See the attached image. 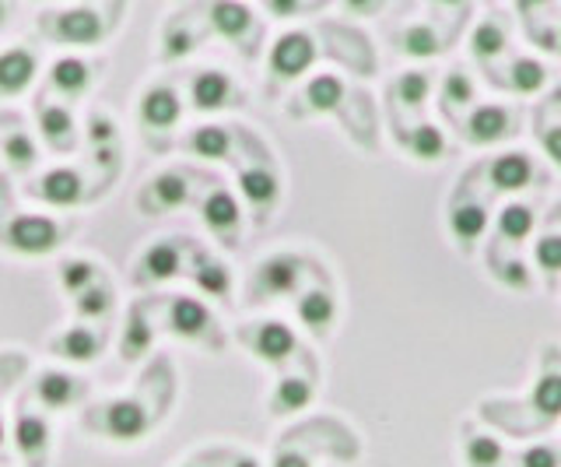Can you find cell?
Returning a JSON list of instances; mask_svg holds the SVG:
<instances>
[{"label": "cell", "instance_id": "obj_6", "mask_svg": "<svg viewBox=\"0 0 561 467\" xmlns=\"http://www.w3.org/2000/svg\"><path fill=\"white\" fill-rule=\"evenodd\" d=\"M204 19L207 29L215 36L228 39L245 60L256 57L260 49V25H256V14L250 4H236V0H215V4L204 8Z\"/></svg>", "mask_w": 561, "mask_h": 467}, {"label": "cell", "instance_id": "obj_48", "mask_svg": "<svg viewBox=\"0 0 561 467\" xmlns=\"http://www.w3.org/2000/svg\"><path fill=\"white\" fill-rule=\"evenodd\" d=\"M523 467H558V454L551 446H534L530 454L523 457Z\"/></svg>", "mask_w": 561, "mask_h": 467}, {"label": "cell", "instance_id": "obj_49", "mask_svg": "<svg viewBox=\"0 0 561 467\" xmlns=\"http://www.w3.org/2000/svg\"><path fill=\"white\" fill-rule=\"evenodd\" d=\"M543 151L551 155V159L561 166V127H554V130H548L543 134Z\"/></svg>", "mask_w": 561, "mask_h": 467}, {"label": "cell", "instance_id": "obj_55", "mask_svg": "<svg viewBox=\"0 0 561 467\" xmlns=\"http://www.w3.org/2000/svg\"><path fill=\"white\" fill-rule=\"evenodd\" d=\"M183 467H197V464H183Z\"/></svg>", "mask_w": 561, "mask_h": 467}, {"label": "cell", "instance_id": "obj_29", "mask_svg": "<svg viewBox=\"0 0 561 467\" xmlns=\"http://www.w3.org/2000/svg\"><path fill=\"white\" fill-rule=\"evenodd\" d=\"M0 155H4V162L14 176H28V172L39 166V145H35V137L25 127H11L0 137Z\"/></svg>", "mask_w": 561, "mask_h": 467}, {"label": "cell", "instance_id": "obj_26", "mask_svg": "<svg viewBox=\"0 0 561 467\" xmlns=\"http://www.w3.org/2000/svg\"><path fill=\"white\" fill-rule=\"evenodd\" d=\"M39 60H35L32 46H11L0 54V95H22L35 81Z\"/></svg>", "mask_w": 561, "mask_h": 467}, {"label": "cell", "instance_id": "obj_14", "mask_svg": "<svg viewBox=\"0 0 561 467\" xmlns=\"http://www.w3.org/2000/svg\"><path fill=\"white\" fill-rule=\"evenodd\" d=\"M35 127H39V137L46 141V148L53 155H70L78 151V116L70 106H64V102L49 99L46 92L35 99Z\"/></svg>", "mask_w": 561, "mask_h": 467}, {"label": "cell", "instance_id": "obj_33", "mask_svg": "<svg viewBox=\"0 0 561 467\" xmlns=\"http://www.w3.org/2000/svg\"><path fill=\"white\" fill-rule=\"evenodd\" d=\"M467 130H470V137L478 145H495L499 137L508 130V113L499 110V106H484V110H478V113L470 116Z\"/></svg>", "mask_w": 561, "mask_h": 467}, {"label": "cell", "instance_id": "obj_37", "mask_svg": "<svg viewBox=\"0 0 561 467\" xmlns=\"http://www.w3.org/2000/svg\"><path fill=\"white\" fill-rule=\"evenodd\" d=\"M499 229H502V236L516 239V243H519V239H526L534 229V212L526 204H508L502 212V218H499Z\"/></svg>", "mask_w": 561, "mask_h": 467}, {"label": "cell", "instance_id": "obj_19", "mask_svg": "<svg viewBox=\"0 0 561 467\" xmlns=\"http://www.w3.org/2000/svg\"><path fill=\"white\" fill-rule=\"evenodd\" d=\"M25 190L35 201L53 204V207H81L88 201L81 169H70V166H57V169L39 172V176H35Z\"/></svg>", "mask_w": 561, "mask_h": 467}, {"label": "cell", "instance_id": "obj_4", "mask_svg": "<svg viewBox=\"0 0 561 467\" xmlns=\"http://www.w3.org/2000/svg\"><path fill=\"white\" fill-rule=\"evenodd\" d=\"M197 250L193 239L183 236H165V239H154L151 247H145V253L137 257L134 264V282L140 288H151V285H165L172 278H180L190 267V257Z\"/></svg>", "mask_w": 561, "mask_h": 467}, {"label": "cell", "instance_id": "obj_47", "mask_svg": "<svg viewBox=\"0 0 561 467\" xmlns=\"http://www.w3.org/2000/svg\"><path fill=\"white\" fill-rule=\"evenodd\" d=\"M267 14L271 19H295V14H306V4H295V0H267Z\"/></svg>", "mask_w": 561, "mask_h": 467}, {"label": "cell", "instance_id": "obj_16", "mask_svg": "<svg viewBox=\"0 0 561 467\" xmlns=\"http://www.w3.org/2000/svg\"><path fill=\"white\" fill-rule=\"evenodd\" d=\"M316 60V39L309 32L295 29L277 36V43L271 46V60H267V84H280V81H295L298 75H306Z\"/></svg>", "mask_w": 561, "mask_h": 467}, {"label": "cell", "instance_id": "obj_36", "mask_svg": "<svg viewBox=\"0 0 561 467\" xmlns=\"http://www.w3.org/2000/svg\"><path fill=\"white\" fill-rule=\"evenodd\" d=\"M400 49H403L408 57H421V60H425V57H435L438 49H443V39L435 36V29H428V25H414V29H408V32L400 36Z\"/></svg>", "mask_w": 561, "mask_h": 467}, {"label": "cell", "instance_id": "obj_10", "mask_svg": "<svg viewBox=\"0 0 561 467\" xmlns=\"http://www.w3.org/2000/svg\"><path fill=\"white\" fill-rule=\"evenodd\" d=\"M239 344L250 355H256L260 362L285 373V362L298 352V338L288 323L280 320H260V323H242L236 331Z\"/></svg>", "mask_w": 561, "mask_h": 467}, {"label": "cell", "instance_id": "obj_45", "mask_svg": "<svg viewBox=\"0 0 561 467\" xmlns=\"http://www.w3.org/2000/svg\"><path fill=\"white\" fill-rule=\"evenodd\" d=\"M537 264L543 271H561V236H543L537 243Z\"/></svg>", "mask_w": 561, "mask_h": 467}, {"label": "cell", "instance_id": "obj_46", "mask_svg": "<svg viewBox=\"0 0 561 467\" xmlns=\"http://www.w3.org/2000/svg\"><path fill=\"white\" fill-rule=\"evenodd\" d=\"M499 278H502L505 285H513V288H526V285H530V274H526V264H519V261H508V264L499 271Z\"/></svg>", "mask_w": 561, "mask_h": 467}, {"label": "cell", "instance_id": "obj_30", "mask_svg": "<svg viewBox=\"0 0 561 467\" xmlns=\"http://www.w3.org/2000/svg\"><path fill=\"white\" fill-rule=\"evenodd\" d=\"M75 303V314L81 317V320H92V323H105L110 320V314H113V306H116V292H113V285L105 282V278H99L92 288H84L78 299H70Z\"/></svg>", "mask_w": 561, "mask_h": 467}, {"label": "cell", "instance_id": "obj_52", "mask_svg": "<svg viewBox=\"0 0 561 467\" xmlns=\"http://www.w3.org/2000/svg\"><path fill=\"white\" fill-rule=\"evenodd\" d=\"M232 467H260V460L250 457V454H239V457L232 460Z\"/></svg>", "mask_w": 561, "mask_h": 467}, {"label": "cell", "instance_id": "obj_9", "mask_svg": "<svg viewBox=\"0 0 561 467\" xmlns=\"http://www.w3.org/2000/svg\"><path fill=\"white\" fill-rule=\"evenodd\" d=\"M197 212L204 229L218 239V247L239 250L242 247V204L228 186H210L207 194L197 201Z\"/></svg>", "mask_w": 561, "mask_h": 467}, {"label": "cell", "instance_id": "obj_27", "mask_svg": "<svg viewBox=\"0 0 561 467\" xmlns=\"http://www.w3.org/2000/svg\"><path fill=\"white\" fill-rule=\"evenodd\" d=\"M201 43H204V32L193 29V14H175L162 32V54H158V60L180 64V60L193 57V49Z\"/></svg>", "mask_w": 561, "mask_h": 467}, {"label": "cell", "instance_id": "obj_8", "mask_svg": "<svg viewBox=\"0 0 561 467\" xmlns=\"http://www.w3.org/2000/svg\"><path fill=\"white\" fill-rule=\"evenodd\" d=\"M64 239H67L64 225L43 215H14L4 229H0V243L22 257H46L57 250Z\"/></svg>", "mask_w": 561, "mask_h": 467}, {"label": "cell", "instance_id": "obj_2", "mask_svg": "<svg viewBox=\"0 0 561 467\" xmlns=\"http://www.w3.org/2000/svg\"><path fill=\"white\" fill-rule=\"evenodd\" d=\"M165 408H151L145 397H113V401L92 405L84 411L81 425L92 432V436L113 440V443H137L145 440L154 429V422L162 419Z\"/></svg>", "mask_w": 561, "mask_h": 467}, {"label": "cell", "instance_id": "obj_31", "mask_svg": "<svg viewBox=\"0 0 561 467\" xmlns=\"http://www.w3.org/2000/svg\"><path fill=\"white\" fill-rule=\"evenodd\" d=\"M57 278H60L64 296L78 299L84 288H92L99 278H105V274L99 271V264L84 261V257H67V261H60V267H57Z\"/></svg>", "mask_w": 561, "mask_h": 467}, {"label": "cell", "instance_id": "obj_38", "mask_svg": "<svg viewBox=\"0 0 561 467\" xmlns=\"http://www.w3.org/2000/svg\"><path fill=\"white\" fill-rule=\"evenodd\" d=\"M534 405L543 419H558L561 414V373H548L537 384V394H534Z\"/></svg>", "mask_w": 561, "mask_h": 467}, {"label": "cell", "instance_id": "obj_7", "mask_svg": "<svg viewBox=\"0 0 561 467\" xmlns=\"http://www.w3.org/2000/svg\"><path fill=\"white\" fill-rule=\"evenodd\" d=\"M186 99L193 113H221V110H245V89L232 81V75L218 67H197L186 81Z\"/></svg>", "mask_w": 561, "mask_h": 467}, {"label": "cell", "instance_id": "obj_22", "mask_svg": "<svg viewBox=\"0 0 561 467\" xmlns=\"http://www.w3.org/2000/svg\"><path fill=\"white\" fill-rule=\"evenodd\" d=\"M236 141H239V134L221 127V124H197L193 130H186L180 148L186 155H193V159L228 162V159H236Z\"/></svg>", "mask_w": 561, "mask_h": 467}, {"label": "cell", "instance_id": "obj_1", "mask_svg": "<svg viewBox=\"0 0 561 467\" xmlns=\"http://www.w3.org/2000/svg\"><path fill=\"white\" fill-rule=\"evenodd\" d=\"M123 19V4L95 8H60V11H43L39 14V32L57 46H75V49H92L113 36V29Z\"/></svg>", "mask_w": 561, "mask_h": 467}, {"label": "cell", "instance_id": "obj_24", "mask_svg": "<svg viewBox=\"0 0 561 467\" xmlns=\"http://www.w3.org/2000/svg\"><path fill=\"white\" fill-rule=\"evenodd\" d=\"M312 379L309 376H298V373H280L277 384L267 397V414L271 419H285V414L302 411L306 405H312Z\"/></svg>", "mask_w": 561, "mask_h": 467}, {"label": "cell", "instance_id": "obj_42", "mask_svg": "<svg viewBox=\"0 0 561 467\" xmlns=\"http://www.w3.org/2000/svg\"><path fill=\"white\" fill-rule=\"evenodd\" d=\"M467 460L473 467H495L502 460V446L491 440V436H473L467 443Z\"/></svg>", "mask_w": 561, "mask_h": 467}, {"label": "cell", "instance_id": "obj_21", "mask_svg": "<svg viewBox=\"0 0 561 467\" xmlns=\"http://www.w3.org/2000/svg\"><path fill=\"white\" fill-rule=\"evenodd\" d=\"M158 338V323L148 317V303H134L127 309V320H123V334H119V358L127 366H137L140 358H148Z\"/></svg>", "mask_w": 561, "mask_h": 467}, {"label": "cell", "instance_id": "obj_5", "mask_svg": "<svg viewBox=\"0 0 561 467\" xmlns=\"http://www.w3.org/2000/svg\"><path fill=\"white\" fill-rule=\"evenodd\" d=\"M309 271V261L298 253H271L256 264L250 278V296L245 303H267V299H285L302 285V274Z\"/></svg>", "mask_w": 561, "mask_h": 467}, {"label": "cell", "instance_id": "obj_23", "mask_svg": "<svg viewBox=\"0 0 561 467\" xmlns=\"http://www.w3.org/2000/svg\"><path fill=\"white\" fill-rule=\"evenodd\" d=\"M186 278L193 282V288L204 292V296L218 299V303H232V271H228L218 257L204 253L201 247L190 257Z\"/></svg>", "mask_w": 561, "mask_h": 467}, {"label": "cell", "instance_id": "obj_39", "mask_svg": "<svg viewBox=\"0 0 561 467\" xmlns=\"http://www.w3.org/2000/svg\"><path fill=\"white\" fill-rule=\"evenodd\" d=\"M428 75H421V71H408V75H400L397 78V99L400 102H408V106H421L425 102V95H428Z\"/></svg>", "mask_w": 561, "mask_h": 467}, {"label": "cell", "instance_id": "obj_40", "mask_svg": "<svg viewBox=\"0 0 561 467\" xmlns=\"http://www.w3.org/2000/svg\"><path fill=\"white\" fill-rule=\"evenodd\" d=\"M470 46H473V54H478L481 60H491V57L502 54V49H505V36H502V29H499V25L484 22V25H478V32H473Z\"/></svg>", "mask_w": 561, "mask_h": 467}, {"label": "cell", "instance_id": "obj_25", "mask_svg": "<svg viewBox=\"0 0 561 467\" xmlns=\"http://www.w3.org/2000/svg\"><path fill=\"white\" fill-rule=\"evenodd\" d=\"M295 314H298V320H302L306 331H312L316 338H327V331L333 327V317H337V303H333L330 288L312 285V288L298 292Z\"/></svg>", "mask_w": 561, "mask_h": 467}, {"label": "cell", "instance_id": "obj_20", "mask_svg": "<svg viewBox=\"0 0 561 467\" xmlns=\"http://www.w3.org/2000/svg\"><path fill=\"white\" fill-rule=\"evenodd\" d=\"M49 355H57L64 362H75V366H88L105 352V323H75L67 331L53 334L46 344Z\"/></svg>", "mask_w": 561, "mask_h": 467}, {"label": "cell", "instance_id": "obj_44", "mask_svg": "<svg viewBox=\"0 0 561 467\" xmlns=\"http://www.w3.org/2000/svg\"><path fill=\"white\" fill-rule=\"evenodd\" d=\"M443 95H446V106L449 102H456V106H463V102H470L473 99V81L467 78V75H449L446 78V84H443Z\"/></svg>", "mask_w": 561, "mask_h": 467}, {"label": "cell", "instance_id": "obj_35", "mask_svg": "<svg viewBox=\"0 0 561 467\" xmlns=\"http://www.w3.org/2000/svg\"><path fill=\"white\" fill-rule=\"evenodd\" d=\"M453 232L463 239V243H470V239H478L484 232V225H488V212L481 204H460V207H453Z\"/></svg>", "mask_w": 561, "mask_h": 467}, {"label": "cell", "instance_id": "obj_41", "mask_svg": "<svg viewBox=\"0 0 561 467\" xmlns=\"http://www.w3.org/2000/svg\"><path fill=\"white\" fill-rule=\"evenodd\" d=\"M513 89L516 92H540L543 89V67L537 60H516L513 64Z\"/></svg>", "mask_w": 561, "mask_h": 467}, {"label": "cell", "instance_id": "obj_50", "mask_svg": "<svg viewBox=\"0 0 561 467\" xmlns=\"http://www.w3.org/2000/svg\"><path fill=\"white\" fill-rule=\"evenodd\" d=\"M274 467H309V460H306L302 454H291V449H280L277 460H274Z\"/></svg>", "mask_w": 561, "mask_h": 467}, {"label": "cell", "instance_id": "obj_43", "mask_svg": "<svg viewBox=\"0 0 561 467\" xmlns=\"http://www.w3.org/2000/svg\"><path fill=\"white\" fill-rule=\"evenodd\" d=\"M88 137L95 145H102V151H110V145L116 141V124L110 113H92L88 116Z\"/></svg>", "mask_w": 561, "mask_h": 467}, {"label": "cell", "instance_id": "obj_28", "mask_svg": "<svg viewBox=\"0 0 561 467\" xmlns=\"http://www.w3.org/2000/svg\"><path fill=\"white\" fill-rule=\"evenodd\" d=\"M347 89H344V81L337 75H316L302 95L295 99V106L302 102V110H295V113H333L344 102Z\"/></svg>", "mask_w": 561, "mask_h": 467}, {"label": "cell", "instance_id": "obj_32", "mask_svg": "<svg viewBox=\"0 0 561 467\" xmlns=\"http://www.w3.org/2000/svg\"><path fill=\"white\" fill-rule=\"evenodd\" d=\"M491 180L499 190H523L534 180V166L526 155H502V159L491 162Z\"/></svg>", "mask_w": 561, "mask_h": 467}, {"label": "cell", "instance_id": "obj_15", "mask_svg": "<svg viewBox=\"0 0 561 467\" xmlns=\"http://www.w3.org/2000/svg\"><path fill=\"white\" fill-rule=\"evenodd\" d=\"M186 113V102L183 95L172 89V84L158 81V84H148L145 95L137 102V124L148 137L151 134H169L180 127V119Z\"/></svg>", "mask_w": 561, "mask_h": 467}, {"label": "cell", "instance_id": "obj_18", "mask_svg": "<svg viewBox=\"0 0 561 467\" xmlns=\"http://www.w3.org/2000/svg\"><path fill=\"white\" fill-rule=\"evenodd\" d=\"M32 397L46 411H70V408L84 405L88 379L67 373V369H43L39 376L32 379Z\"/></svg>", "mask_w": 561, "mask_h": 467}, {"label": "cell", "instance_id": "obj_11", "mask_svg": "<svg viewBox=\"0 0 561 467\" xmlns=\"http://www.w3.org/2000/svg\"><path fill=\"white\" fill-rule=\"evenodd\" d=\"M193 204V176L183 169H162L140 186L137 194V212L158 218V215H169V212H180V207Z\"/></svg>", "mask_w": 561, "mask_h": 467}, {"label": "cell", "instance_id": "obj_34", "mask_svg": "<svg viewBox=\"0 0 561 467\" xmlns=\"http://www.w3.org/2000/svg\"><path fill=\"white\" fill-rule=\"evenodd\" d=\"M408 148H411V155H417V159L435 162V159H443V155H446V137L432 124H417L408 134Z\"/></svg>", "mask_w": 561, "mask_h": 467}, {"label": "cell", "instance_id": "obj_17", "mask_svg": "<svg viewBox=\"0 0 561 467\" xmlns=\"http://www.w3.org/2000/svg\"><path fill=\"white\" fill-rule=\"evenodd\" d=\"M95 67L92 60H84V57H75V54H67V57H57L49 64V75H46V89L49 99H57L64 102V106H70V102H78L84 99L88 92H92V84H95Z\"/></svg>", "mask_w": 561, "mask_h": 467}, {"label": "cell", "instance_id": "obj_54", "mask_svg": "<svg viewBox=\"0 0 561 467\" xmlns=\"http://www.w3.org/2000/svg\"><path fill=\"white\" fill-rule=\"evenodd\" d=\"M8 14H11V4H4V0H0V29H4V22H8Z\"/></svg>", "mask_w": 561, "mask_h": 467}, {"label": "cell", "instance_id": "obj_53", "mask_svg": "<svg viewBox=\"0 0 561 467\" xmlns=\"http://www.w3.org/2000/svg\"><path fill=\"white\" fill-rule=\"evenodd\" d=\"M376 8H379V4H347L351 14H373Z\"/></svg>", "mask_w": 561, "mask_h": 467}, {"label": "cell", "instance_id": "obj_12", "mask_svg": "<svg viewBox=\"0 0 561 467\" xmlns=\"http://www.w3.org/2000/svg\"><path fill=\"white\" fill-rule=\"evenodd\" d=\"M236 183H239V194L245 201V207L253 212V221L263 225L274 212H277V201H280V176L277 169L267 159H256V162H239L236 172Z\"/></svg>", "mask_w": 561, "mask_h": 467}, {"label": "cell", "instance_id": "obj_51", "mask_svg": "<svg viewBox=\"0 0 561 467\" xmlns=\"http://www.w3.org/2000/svg\"><path fill=\"white\" fill-rule=\"evenodd\" d=\"M4 443H8V425H4V414H0V464H8V449H4Z\"/></svg>", "mask_w": 561, "mask_h": 467}, {"label": "cell", "instance_id": "obj_3", "mask_svg": "<svg viewBox=\"0 0 561 467\" xmlns=\"http://www.w3.org/2000/svg\"><path fill=\"white\" fill-rule=\"evenodd\" d=\"M165 306V317H162V327L175 338H186L193 344H204L207 352H225L228 349V338L221 331L218 317L210 314V306L201 303L197 296H165L158 299Z\"/></svg>", "mask_w": 561, "mask_h": 467}, {"label": "cell", "instance_id": "obj_13", "mask_svg": "<svg viewBox=\"0 0 561 467\" xmlns=\"http://www.w3.org/2000/svg\"><path fill=\"white\" fill-rule=\"evenodd\" d=\"M11 443H14V454L22 457L25 467H49L53 429H49V419H46L39 408L22 405V408L14 411Z\"/></svg>", "mask_w": 561, "mask_h": 467}]
</instances>
